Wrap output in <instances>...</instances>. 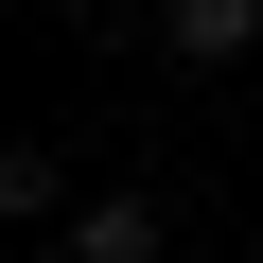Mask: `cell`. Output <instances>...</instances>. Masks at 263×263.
I'll list each match as a JSON object with an SVG mask.
<instances>
[{
	"label": "cell",
	"mask_w": 263,
	"mask_h": 263,
	"mask_svg": "<svg viewBox=\"0 0 263 263\" xmlns=\"http://www.w3.org/2000/svg\"><path fill=\"white\" fill-rule=\"evenodd\" d=\"M158 53L176 70H246L263 53V0H158Z\"/></svg>",
	"instance_id": "7a4b0ae2"
},
{
	"label": "cell",
	"mask_w": 263,
	"mask_h": 263,
	"mask_svg": "<svg viewBox=\"0 0 263 263\" xmlns=\"http://www.w3.org/2000/svg\"><path fill=\"white\" fill-rule=\"evenodd\" d=\"M53 263H176V211H158V193H123V176H105V193H88L70 228H53Z\"/></svg>",
	"instance_id": "6da1fadb"
},
{
	"label": "cell",
	"mask_w": 263,
	"mask_h": 263,
	"mask_svg": "<svg viewBox=\"0 0 263 263\" xmlns=\"http://www.w3.org/2000/svg\"><path fill=\"white\" fill-rule=\"evenodd\" d=\"M53 18H123V0H53Z\"/></svg>",
	"instance_id": "277c9868"
},
{
	"label": "cell",
	"mask_w": 263,
	"mask_h": 263,
	"mask_svg": "<svg viewBox=\"0 0 263 263\" xmlns=\"http://www.w3.org/2000/svg\"><path fill=\"white\" fill-rule=\"evenodd\" d=\"M0 211H18V228H70L88 193H70V158H53V141H18V158H0Z\"/></svg>",
	"instance_id": "3957f363"
}]
</instances>
